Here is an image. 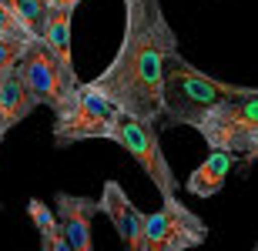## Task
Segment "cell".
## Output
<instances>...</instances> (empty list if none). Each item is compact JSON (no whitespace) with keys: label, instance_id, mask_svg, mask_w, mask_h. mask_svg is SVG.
I'll use <instances>...</instances> for the list:
<instances>
[{"label":"cell","instance_id":"3","mask_svg":"<svg viewBox=\"0 0 258 251\" xmlns=\"http://www.w3.org/2000/svg\"><path fill=\"white\" fill-rule=\"evenodd\" d=\"M117 121H121V111L94 84H81L64 104V111H57L54 144L64 147V144H74V141H91V137L114 141Z\"/></svg>","mask_w":258,"mask_h":251},{"label":"cell","instance_id":"11","mask_svg":"<svg viewBox=\"0 0 258 251\" xmlns=\"http://www.w3.org/2000/svg\"><path fill=\"white\" fill-rule=\"evenodd\" d=\"M231 168H235V154H228V151H211L191 171V178L184 181V191L195 194V198H215L225 188V178H228Z\"/></svg>","mask_w":258,"mask_h":251},{"label":"cell","instance_id":"5","mask_svg":"<svg viewBox=\"0 0 258 251\" xmlns=\"http://www.w3.org/2000/svg\"><path fill=\"white\" fill-rule=\"evenodd\" d=\"M114 141L141 164V171L148 174L151 184L161 191V201L178 198V178H174L171 164H168V157H164V151H161L158 124H148V121H138V117L121 114L117 131H114Z\"/></svg>","mask_w":258,"mask_h":251},{"label":"cell","instance_id":"15","mask_svg":"<svg viewBox=\"0 0 258 251\" xmlns=\"http://www.w3.org/2000/svg\"><path fill=\"white\" fill-rule=\"evenodd\" d=\"M30 44H34V40H7V37H0V77L17 67Z\"/></svg>","mask_w":258,"mask_h":251},{"label":"cell","instance_id":"7","mask_svg":"<svg viewBox=\"0 0 258 251\" xmlns=\"http://www.w3.org/2000/svg\"><path fill=\"white\" fill-rule=\"evenodd\" d=\"M14 74L20 77V84L27 87V94L34 97V104L50 107L54 114L64 111L67 104V91H64V74H60V64L50 57V50L34 40L27 47V54L20 57V64L14 67Z\"/></svg>","mask_w":258,"mask_h":251},{"label":"cell","instance_id":"19","mask_svg":"<svg viewBox=\"0 0 258 251\" xmlns=\"http://www.w3.org/2000/svg\"><path fill=\"white\" fill-rule=\"evenodd\" d=\"M241 161H245V164H251V161H258V144L251 147V151H248V154H245V157H241Z\"/></svg>","mask_w":258,"mask_h":251},{"label":"cell","instance_id":"17","mask_svg":"<svg viewBox=\"0 0 258 251\" xmlns=\"http://www.w3.org/2000/svg\"><path fill=\"white\" fill-rule=\"evenodd\" d=\"M40 251H74L71 244L64 241V234H50V238H40Z\"/></svg>","mask_w":258,"mask_h":251},{"label":"cell","instance_id":"8","mask_svg":"<svg viewBox=\"0 0 258 251\" xmlns=\"http://www.w3.org/2000/svg\"><path fill=\"white\" fill-rule=\"evenodd\" d=\"M97 208H101V214L111 218L124 251H144V214L138 211V204L127 198V191L121 184L104 181L101 198H97Z\"/></svg>","mask_w":258,"mask_h":251},{"label":"cell","instance_id":"20","mask_svg":"<svg viewBox=\"0 0 258 251\" xmlns=\"http://www.w3.org/2000/svg\"><path fill=\"white\" fill-rule=\"evenodd\" d=\"M0 141H4V131H0Z\"/></svg>","mask_w":258,"mask_h":251},{"label":"cell","instance_id":"9","mask_svg":"<svg viewBox=\"0 0 258 251\" xmlns=\"http://www.w3.org/2000/svg\"><path fill=\"white\" fill-rule=\"evenodd\" d=\"M54 204H57L54 214H57V221H60L64 241L74 251H94V214H101L94 198L60 191L54 198Z\"/></svg>","mask_w":258,"mask_h":251},{"label":"cell","instance_id":"1","mask_svg":"<svg viewBox=\"0 0 258 251\" xmlns=\"http://www.w3.org/2000/svg\"><path fill=\"white\" fill-rule=\"evenodd\" d=\"M124 4V37L114 60L91 84L127 117L161 124L164 114V57L178 50L161 0H121Z\"/></svg>","mask_w":258,"mask_h":251},{"label":"cell","instance_id":"14","mask_svg":"<svg viewBox=\"0 0 258 251\" xmlns=\"http://www.w3.org/2000/svg\"><path fill=\"white\" fill-rule=\"evenodd\" d=\"M27 214H30V221H34V228H37L40 238H50V234H57V231H60L57 214L50 211L44 201H37V198H30V201H27Z\"/></svg>","mask_w":258,"mask_h":251},{"label":"cell","instance_id":"13","mask_svg":"<svg viewBox=\"0 0 258 251\" xmlns=\"http://www.w3.org/2000/svg\"><path fill=\"white\" fill-rule=\"evenodd\" d=\"M0 4L24 24V30H27L30 37L40 40V34H44V27H47V17H50L47 0H0Z\"/></svg>","mask_w":258,"mask_h":251},{"label":"cell","instance_id":"2","mask_svg":"<svg viewBox=\"0 0 258 251\" xmlns=\"http://www.w3.org/2000/svg\"><path fill=\"white\" fill-rule=\"evenodd\" d=\"M251 87H238V84H225V80L208 77L205 70L191 67L188 60L171 50L164 57V127H198L215 107L228 104L245 97Z\"/></svg>","mask_w":258,"mask_h":251},{"label":"cell","instance_id":"21","mask_svg":"<svg viewBox=\"0 0 258 251\" xmlns=\"http://www.w3.org/2000/svg\"><path fill=\"white\" fill-rule=\"evenodd\" d=\"M251 251H258V244H255V248H251Z\"/></svg>","mask_w":258,"mask_h":251},{"label":"cell","instance_id":"10","mask_svg":"<svg viewBox=\"0 0 258 251\" xmlns=\"http://www.w3.org/2000/svg\"><path fill=\"white\" fill-rule=\"evenodd\" d=\"M71 20H74V14H71V10H50L47 27H44V34H40V44H44V47L50 50V57L60 64L67 101H71V94L81 87L77 70H74V54H71Z\"/></svg>","mask_w":258,"mask_h":251},{"label":"cell","instance_id":"18","mask_svg":"<svg viewBox=\"0 0 258 251\" xmlns=\"http://www.w3.org/2000/svg\"><path fill=\"white\" fill-rule=\"evenodd\" d=\"M77 4H81V0H47L50 10H71V14L77 10Z\"/></svg>","mask_w":258,"mask_h":251},{"label":"cell","instance_id":"4","mask_svg":"<svg viewBox=\"0 0 258 251\" xmlns=\"http://www.w3.org/2000/svg\"><path fill=\"white\" fill-rule=\"evenodd\" d=\"M198 134L211 151H228V154H248L258 144V87H251L245 97L228 101L215 107L198 124Z\"/></svg>","mask_w":258,"mask_h":251},{"label":"cell","instance_id":"6","mask_svg":"<svg viewBox=\"0 0 258 251\" xmlns=\"http://www.w3.org/2000/svg\"><path fill=\"white\" fill-rule=\"evenodd\" d=\"M208 224L178 198L161 201L154 214H144V251H188L205 244Z\"/></svg>","mask_w":258,"mask_h":251},{"label":"cell","instance_id":"12","mask_svg":"<svg viewBox=\"0 0 258 251\" xmlns=\"http://www.w3.org/2000/svg\"><path fill=\"white\" fill-rule=\"evenodd\" d=\"M34 107H37L34 97L27 94V87L20 84V77L14 70L0 77V131H4V134H7L14 124H20Z\"/></svg>","mask_w":258,"mask_h":251},{"label":"cell","instance_id":"16","mask_svg":"<svg viewBox=\"0 0 258 251\" xmlns=\"http://www.w3.org/2000/svg\"><path fill=\"white\" fill-rule=\"evenodd\" d=\"M0 37H7V40H37V37H30L27 30H24V24H20L4 4H0Z\"/></svg>","mask_w":258,"mask_h":251}]
</instances>
